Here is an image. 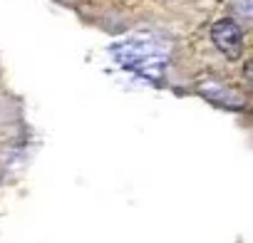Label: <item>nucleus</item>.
<instances>
[{
    "label": "nucleus",
    "instance_id": "obj_4",
    "mask_svg": "<svg viewBox=\"0 0 253 243\" xmlns=\"http://www.w3.org/2000/svg\"><path fill=\"white\" fill-rule=\"evenodd\" d=\"M241 13H243V20L251 18V10H248V0H241Z\"/></svg>",
    "mask_w": 253,
    "mask_h": 243
},
{
    "label": "nucleus",
    "instance_id": "obj_2",
    "mask_svg": "<svg viewBox=\"0 0 253 243\" xmlns=\"http://www.w3.org/2000/svg\"><path fill=\"white\" fill-rule=\"evenodd\" d=\"M211 40L213 45L228 57V60H238L243 52V30L236 20H218L211 28Z\"/></svg>",
    "mask_w": 253,
    "mask_h": 243
},
{
    "label": "nucleus",
    "instance_id": "obj_1",
    "mask_svg": "<svg viewBox=\"0 0 253 243\" xmlns=\"http://www.w3.org/2000/svg\"><path fill=\"white\" fill-rule=\"evenodd\" d=\"M112 55L126 70L147 75V77H159L167 65L169 50L167 45H159L152 38H126L112 47Z\"/></svg>",
    "mask_w": 253,
    "mask_h": 243
},
{
    "label": "nucleus",
    "instance_id": "obj_3",
    "mask_svg": "<svg viewBox=\"0 0 253 243\" xmlns=\"http://www.w3.org/2000/svg\"><path fill=\"white\" fill-rule=\"evenodd\" d=\"M199 89H201L211 102H221V104H226V107H243L241 94H236V92H231V89L221 87L218 82H201V84H199Z\"/></svg>",
    "mask_w": 253,
    "mask_h": 243
}]
</instances>
